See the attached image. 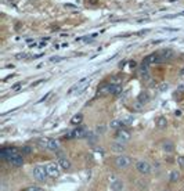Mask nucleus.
Returning a JSON list of instances; mask_svg holds the SVG:
<instances>
[{
    "mask_svg": "<svg viewBox=\"0 0 184 191\" xmlns=\"http://www.w3.org/2000/svg\"><path fill=\"white\" fill-rule=\"evenodd\" d=\"M39 146L42 147V148H46V150H51V151H57L58 148H60V144H58L57 140H54V139H48V137H42L39 139Z\"/></svg>",
    "mask_w": 184,
    "mask_h": 191,
    "instance_id": "f257e3e1",
    "label": "nucleus"
},
{
    "mask_svg": "<svg viewBox=\"0 0 184 191\" xmlns=\"http://www.w3.org/2000/svg\"><path fill=\"white\" fill-rule=\"evenodd\" d=\"M114 164H115V166L119 168V169H127V168L133 164V159L130 158V157L122 155L121 154V155H118L114 159Z\"/></svg>",
    "mask_w": 184,
    "mask_h": 191,
    "instance_id": "f03ea898",
    "label": "nucleus"
},
{
    "mask_svg": "<svg viewBox=\"0 0 184 191\" xmlns=\"http://www.w3.org/2000/svg\"><path fill=\"white\" fill-rule=\"evenodd\" d=\"M47 176H48V173H47V169H46V166L37 165V166L33 168V177H35L37 182H44Z\"/></svg>",
    "mask_w": 184,
    "mask_h": 191,
    "instance_id": "7ed1b4c3",
    "label": "nucleus"
},
{
    "mask_svg": "<svg viewBox=\"0 0 184 191\" xmlns=\"http://www.w3.org/2000/svg\"><path fill=\"white\" fill-rule=\"evenodd\" d=\"M134 168H136V170L139 172L140 175H150L151 173V165L148 164L147 161H137L136 164H134Z\"/></svg>",
    "mask_w": 184,
    "mask_h": 191,
    "instance_id": "20e7f679",
    "label": "nucleus"
},
{
    "mask_svg": "<svg viewBox=\"0 0 184 191\" xmlns=\"http://www.w3.org/2000/svg\"><path fill=\"white\" fill-rule=\"evenodd\" d=\"M132 139V135H130V132L126 130V129L121 128L116 130V135H115V140L116 141H121V143H127V141Z\"/></svg>",
    "mask_w": 184,
    "mask_h": 191,
    "instance_id": "39448f33",
    "label": "nucleus"
},
{
    "mask_svg": "<svg viewBox=\"0 0 184 191\" xmlns=\"http://www.w3.org/2000/svg\"><path fill=\"white\" fill-rule=\"evenodd\" d=\"M46 169H47V173L50 177H54V179H57V177H60V165L58 164H47L46 165Z\"/></svg>",
    "mask_w": 184,
    "mask_h": 191,
    "instance_id": "423d86ee",
    "label": "nucleus"
},
{
    "mask_svg": "<svg viewBox=\"0 0 184 191\" xmlns=\"http://www.w3.org/2000/svg\"><path fill=\"white\" fill-rule=\"evenodd\" d=\"M6 161L9 162L11 166H15V168H19V166H22V165H24V158H22L19 154H14V155L9 157Z\"/></svg>",
    "mask_w": 184,
    "mask_h": 191,
    "instance_id": "0eeeda50",
    "label": "nucleus"
},
{
    "mask_svg": "<svg viewBox=\"0 0 184 191\" xmlns=\"http://www.w3.org/2000/svg\"><path fill=\"white\" fill-rule=\"evenodd\" d=\"M143 61H144L145 64H159V63H162V57H161L159 53H152L145 57Z\"/></svg>",
    "mask_w": 184,
    "mask_h": 191,
    "instance_id": "6e6552de",
    "label": "nucleus"
},
{
    "mask_svg": "<svg viewBox=\"0 0 184 191\" xmlns=\"http://www.w3.org/2000/svg\"><path fill=\"white\" fill-rule=\"evenodd\" d=\"M111 150H112L114 152L122 154V152L126 150V146H125V143H121V141H114V143L111 144Z\"/></svg>",
    "mask_w": 184,
    "mask_h": 191,
    "instance_id": "1a4fd4ad",
    "label": "nucleus"
},
{
    "mask_svg": "<svg viewBox=\"0 0 184 191\" xmlns=\"http://www.w3.org/2000/svg\"><path fill=\"white\" fill-rule=\"evenodd\" d=\"M57 164L60 165V168H62L64 170H69L71 166H72V164H71V161L68 158H65V157H60L57 161Z\"/></svg>",
    "mask_w": 184,
    "mask_h": 191,
    "instance_id": "9d476101",
    "label": "nucleus"
},
{
    "mask_svg": "<svg viewBox=\"0 0 184 191\" xmlns=\"http://www.w3.org/2000/svg\"><path fill=\"white\" fill-rule=\"evenodd\" d=\"M161 146H162V150H163V151L168 152V154H170V152L175 151V144H173L172 141H169V140H163Z\"/></svg>",
    "mask_w": 184,
    "mask_h": 191,
    "instance_id": "9b49d317",
    "label": "nucleus"
},
{
    "mask_svg": "<svg viewBox=\"0 0 184 191\" xmlns=\"http://www.w3.org/2000/svg\"><path fill=\"white\" fill-rule=\"evenodd\" d=\"M87 133H89V132L86 130V129H83V128H78L75 132H72V135H71L69 137H78V139H83V137H86V136H87Z\"/></svg>",
    "mask_w": 184,
    "mask_h": 191,
    "instance_id": "f8f14e48",
    "label": "nucleus"
},
{
    "mask_svg": "<svg viewBox=\"0 0 184 191\" xmlns=\"http://www.w3.org/2000/svg\"><path fill=\"white\" fill-rule=\"evenodd\" d=\"M180 177H181L180 170H177V169H173L172 172H170V173H169V182H170V183H177L179 180H180Z\"/></svg>",
    "mask_w": 184,
    "mask_h": 191,
    "instance_id": "ddd939ff",
    "label": "nucleus"
},
{
    "mask_svg": "<svg viewBox=\"0 0 184 191\" xmlns=\"http://www.w3.org/2000/svg\"><path fill=\"white\" fill-rule=\"evenodd\" d=\"M155 125H157L158 129H165L168 126V119L165 117H158L155 119Z\"/></svg>",
    "mask_w": 184,
    "mask_h": 191,
    "instance_id": "4468645a",
    "label": "nucleus"
},
{
    "mask_svg": "<svg viewBox=\"0 0 184 191\" xmlns=\"http://www.w3.org/2000/svg\"><path fill=\"white\" fill-rule=\"evenodd\" d=\"M121 92H122V86H121V85L109 83V94H119Z\"/></svg>",
    "mask_w": 184,
    "mask_h": 191,
    "instance_id": "2eb2a0df",
    "label": "nucleus"
},
{
    "mask_svg": "<svg viewBox=\"0 0 184 191\" xmlns=\"http://www.w3.org/2000/svg\"><path fill=\"white\" fill-rule=\"evenodd\" d=\"M159 54H161V57H162V61H166V60H170V58H172L173 57V51L172 50H169V49H168V50H162V51H159Z\"/></svg>",
    "mask_w": 184,
    "mask_h": 191,
    "instance_id": "dca6fc26",
    "label": "nucleus"
},
{
    "mask_svg": "<svg viewBox=\"0 0 184 191\" xmlns=\"http://www.w3.org/2000/svg\"><path fill=\"white\" fill-rule=\"evenodd\" d=\"M111 190L112 191H122L123 190V183H122L121 180H118V182H115V183H111Z\"/></svg>",
    "mask_w": 184,
    "mask_h": 191,
    "instance_id": "f3484780",
    "label": "nucleus"
},
{
    "mask_svg": "<svg viewBox=\"0 0 184 191\" xmlns=\"http://www.w3.org/2000/svg\"><path fill=\"white\" fill-rule=\"evenodd\" d=\"M82 121H83V115H82V114H76L75 117H72L71 123H72V125H80Z\"/></svg>",
    "mask_w": 184,
    "mask_h": 191,
    "instance_id": "a211bd4d",
    "label": "nucleus"
},
{
    "mask_svg": "<svg viewBox=\"0 0 184 191\" xmlns=\"http://www.w3.org/2000/svg\"><path fill=\"white\" fill-rule=\"evenodd\" d=\"M143 108H144V107H143V103H140L139 100H137V101H134V103H133V105H132V110L136 111V112H141Z\"/></svg>",
    "mask_w": 184,
    "mask_h": 191,
    "instance_id": "6ab92c4d",
    "label": "nucleus"
},
{
    "mask_svg": "<svg viewBox=\"0 0 184 191\" xmlns=\"http://www.w3.org/2000/svg\"><path fill=\"white\" fill-rule=\"evenodd\" d=\"M111 128L112 129H121V128H123V122L122 121H112L111 122Z\"/></svg>",
    "mask_w": 184,
    "mask_h": 191,
    "instance_id": "aec40b11",
    "label": "nucleus"
},
{
    "mask_svg": "<svg viewBox=\"0 0 184 191\" xmlns=\"http://www.w3.org/2000/svg\"><path fill=\"white\" fill-rule=\"evenodd\" d=\"M139 101H140V103H143V104H145V103L150 101V97H148L147 93H141V94L139 96Z\"/></svg>",
    "mask_w": 184,
    "mask_h": 191,
    "instance_id": "412c9836",
    "label": "nucleus"
},
{
    "mask_svg": "<svg viewBox=\"0 0 184 191\" xmlns=\"http://www.w3.org/2000/svg\"><path fill=\"white\" fill-rule=\"evenodd\" d=\"M105 125H98L96 128V133L97 135H103V133H105Z\"/></svg>",
    "mask_w": 184,
    "mask_h": 191,
    "instance_id": "4be33fe9",
    "label": "nucleus"
},
{
    "mask_svg": "<svg viewBox=\"0 0 184 191\" xmlns=\"http://www.w3.org/2000/svg\"><path fill=\"white\" fill-rule=\"evenodd\" d=\"M140 75H141L143 79H145V81H150V74H148V69H141Z\"/></svg>",
    "mask_w": 184,
    "mask_h": 191,
    "instance_id": "5701e85b",
    "label": "nucleus"
},
{
    "mask_svg": "<svg viewBox=\"0 0 184 191\" xmlns=\"http://www.w3.org/2000/svg\"><path fill=\"white\" fill-rule=\"evenodd\" d=\"M177 164H179V166L184 168V155H179L177 157Z\"/></svg>",
    "mask_w": 184,
    "mask_h": 191,
    "instance_id": "b1692460",
    "label": "nucleus"
},
{
    "mask_svg": "<svg viewBox=\"0 0 184 191\" xmlns=\"http://www.w3.org/2000/svg\"><path fill=\"white\" fill-rule=\"evenodd\" d=\"M168 89H169V85H168V83H162V85H159V90H161V92H166Z\"/></svg>",
    "mask_w": 184,
    "mask_h": 191,
    "instance_id": "393cba45",
    "label": "nucleus"
},
{
    "mask_svg": "<svg viewBox=\"0 0 184 191\" xmlns=\"http://www.w3.org/2000/svg\"><path fill=\"white\" fill-rule=\"evenodd\" d=\"M118 176H115V175H111V176L108 177V182L109 183H115V182H118Z\"/></svg>",
    "mask_w": 184,
    "mask_h": 191,
    "instance_id": "a878e982",
    "label": "nucleus"
},
{
    "mask_svg": "<svg viewBox=\"0 0 184 191\" xmlns=\"http://www.w3.org/2000/svg\"><path fill=\"white\" fill-rule=\"evenodd\" d=\"M61 60H62L61 57H51V58H50V61H51V63H60Z\"/></svg>",
    "mask_w": 184,
    "mask_h": 191,
    "instance_id": "bb28decb",
    "label": "nucleus"
},
{
    "mask_svg": "<svg viewBox=\"0 0 184 191\" xmlns=\"http://www.w3.org/2000/svg\"><path fill=\"white\" fill-rule=\"evenodd\" d=\"M15 58H17V60H21V58H27V54H25V53H19V54H17V56H15Z\"/></svg>",
    "mask_w": 184,
    "mask_h": 191,
    "instance_id": "cd10ccee",
    "label": "nucleus"
},
{
    "mask_svg": "<svg viewBox=\"0 0 184 191\" xmlns=\"http://www.w3.org/2000/svg\"><path fill=\"white\" fill-rule=\"evenodd\" d=\"M28 191H43L40 187H28Z\"/></svg>",
    "mask_w": 184,
    "mask_h": 191,
    "instance_id": "c85d7f7f",
    "label": "nucleus"
},
{
    "mask_svg": "<svg viewBox=\"0 0 184 191\" xmlns=\"http://www.w3.org/2000/svg\"><path fill=\"white\" fill-rule=\"evenodd\" d=\"M21 152H22V154H29V152H30V148H29V147H24V148L21 150Z\"/></svg>",
    "mask_w": 184,
    "mask_h": 191,
    "instance_id": "c756f323",
    "label": "nucleus"
},
{
    "mask_svg": "<svg viewBox=\"0 0 184 191\" xmlns=\"http://www.w3.org/2000/svg\"><path fill=\"white\" fill-rule=\"evenodd\" d=\"M22 86V83L21 82H18V83H15L14 86H12V90H19V87Z\"/></svg>",
    "mask_w": 184,
    "mask_h": 191,
    "instance_id": "7c9ffc66",
    "label": "nucleus"
},
{
    "mask_svg": "<svg viewBox=\"0 0 184 191\" xmlns=\"http://www.w3.org/2000/svg\"><path fill=\"white\" fill-rule=\"evenodd\" d=\"M89 4H91V6H97V4H98V0H89Z\"/></svg>",
    "mask_w": 184,
    "mask_h": 191,
    "instance_id": "2f4dec72",
    "label": "nucleus"
},
{
    "mask_svg": "<svg viewBox=\"0 0 184 191\" xmlns=\"http://www.w3.org/2000/svg\"><path fill=\"white\" fill-rule=\"evenodd\" d=\"M129 65H130V68H136L137 63H136V61H130V63H129Z\"/></svg>",
    "mask_w": 184,
    "mask_h": 191,
    "instance_id": "473e14b6",
    "label": "nucleus"
},
{
    "mask_svg": "<svg viewBox=\"0 0 184 191\" xmlns=\"http://www.w3.org/2000/svg\"><path fill=\"white\" fill-rule=\"evenodd\" d=\"M37 46H39V47H40V49L46 47V40H43V42H40V43H39V45H37Z\"/></svg>",
    "mask_w": 184,
    "mask_h": 191,
    "instance_id": "72a5a7b5",
    "label": "nucleus"
},
{
    "mask_svg": "<svg viewBox=\"0 0 184 191\" xmlns=\"http://www.w3.org/2000/svg\"><path fill=\"white\" fill-rule=\"evenodd\" d=\"M50 96H51V93H48V94H46V96H44V97H43V99H42V100H40V101H44V100H47V99H48V97H50Z\"/></svg>",
    "mask_w": 184,
    "mask_h": 191,
    "instance_id": "f704fd0d",
    "label": "nucleus"
},
{
    "mask_svg": "<svg viewBox=\"0 0 184 191\" xmlns=\"http://www.w3.org/2000/svg\"><path fill=\"white\" fill-rule=\"evenodd\" d=\"M43 81H37V82H35V83H32V87H35V86H37L39 83H42Z\"/></svg>",
    "mask_w": 184,
    "mask_h": 191,
    "instance_id": "c9c22d12",
    "label": "nucleus"
},
{
    "mask_svg": "<svg viewBox=\"0 0 184 191\" xmlns=\"http://www.w3.org/2000/svg\"><path fill=\"white\" fill-rule=\"evenodd\" d=\"M65 7H68V9H76L73 4H65Z\"/></svg>",
    "mask_w": 184,
    "mask_h": 191,
    "instance_id": "e433bc0d",
    "label": "nucleus"
},
{
    "mask_svg": "<svg viewBox=\"0 0 184 191\" xmlns=\"http://www.w3.org/2000/svg\"><path fill=\"white\" fill-rule=\"evenodd\" d=\"M179 74H180V76H184V67L180 69V72H179Z\"/></svg>",
    "mask_w": 184,
    "mask_h": 191,
    "instance_id": "4c0bfd02",
    "label": "nucleus"
},
{
    "mask_svg": "<svg viewBox=\"0 0 184 191\" xmlns=\"http://www.w3.org/2000/svg\"><path fill=\"white\" fill-rule=\"evenodd\" d=\"M162 191H169V190H162Z\"/></svg>",
    "mask_w": 184,
    "mask_h": 191,
    "instance_id": "58836bf2",
    "label": "nucleus"
},
{
    "mask_svg": "<svg viewBox=\"0 0 184 191\" xmlns=\"http://www.w3.org/2000/svg\"><path fill=\"white\" fill-rule=\"evenodd\" d=\"M27 191H28V190H27Z\"/></svg>",
    "mask_w": 184,
    "mask_h": 191,
    "instance_id": "ea45409f",
    "label": "nucleus"
}]
</instances>
